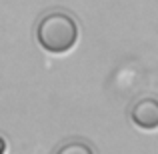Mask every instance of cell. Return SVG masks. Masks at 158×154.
Here are the masks:
<instances>
[{
    "label": "cell",
    "mask_w": 158,
    "mask_h": 154,
    "mask_svg": "<svg viewBox=\"0 0 158 154\" xmlns=\"http://www.w3.org/2000/svg\"><path fill=\"white\" fill-rule=\"evenodd\" d=\"M36 38L44 50L52 54L68 52L78 40V24L66 12H48L36 26Z\"/></svg>",
    "instance_id": "cell-1"
},
{
    "label": "cell",
    "mask_w": 158,
    "mask_h": 154,
    "mask_svg": "<svg viewBox=\"0 0 158 154\" xmlns=\"http://www.w3.org/2000/svg\"><path fill=\"white\" fill-rule=\"evenodd\" d=\"M130 118L136 126L144 128V130L158 128V100L152 96L136 100L132 110H130Z\"/></svg>",
    "instance_id": "cell-2"
},
{
    "label": "cell",
    "mask_w": 158,
    "mask_h": 154,
    "mask_svg": "<svg viewBox=\"0 0 158 154\" xmlns=\"http://www.w3.org/2000/svg\"><path fill=\"white\" fill-rule=\"evenodd\" d=\"M58 152H84V154H90L92 148L86 146V144H78V142H72V144H66V146H60Z\"/></svg>",
    "instance_id": "cell-3"
},
{
    "label": "cell",
    "mask_w": 158,
    "mask_h": 154,
    "mask_svg": "<svg viewBox=\"0 0 158 154\" xmlns=\"http://www.w3.org/2000/svg\"><path fill=\"white\" fill-rule=\"evenodd\" d=\"M6 150V142H4V138H0V152Z\"/></svg>",
    "instance_id": "cell-4"
}]
</instances>
